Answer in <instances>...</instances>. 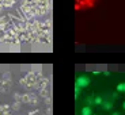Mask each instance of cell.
<instances>
[{"label":"cell","mask_w":125,"mask_h":115,"mask_svg":"<svg viewBox=\"0 0 125 115\" xmlns=\"http://www.w3.org/2000/svg\"><path fill=\"white\" fill-rule=\"evenodd\" d=\"M49 9V0H22L21 11L26 18L42 16Z\"/></svg>","instance_id":"6da1fadb"},{"label":"cell","mask_w":125,"mask_h":115,"mask_svg":"<svg viewBox=\"0 0 125 115\" xmlns=\"http://www.w3.org/2000/svg\"><path fill=\"white\" fill-rule=\"evenodd\" d=\"M88 84H90V79L86 77V76H80V77H78V80H76V87H79V88L87 87Z\"/></svg>","instance_id":"7a4b0ae2"},{"label":"cell","mask_w":125,"mask_h":115,"mask_svg":"<svg viewBox=\"0 0 125 115\" xmlns=\"http://www.w3.org/2000/svg\"><path fill=\"white\" fill-rule=\"evenodd\" d=\"M16 1H18V0H0V11H3V9H6V8L12 7Z\"/></svg>","instance_id":"3957f363"},{"label":"cell","mask_w":125,"mask_h":115,"mask_svg":"<svg viewBox=\"0 0 125 115\" xmlns=\"http://www.w3.org/2000/svg\"><path fill=\"white\" fill-rule=\"evenodd\" d=\"M82 115H91V108L90 107H84L82 110Z\"/></svg>","instance_id":"277c9868"},{"label":"cell","mask_w":125,"mask_h":115,"mask_svg":"<svg viewBox=\"0 0 125 115\" xmlns=\"http://www.w3.org/2000/svg\"><path fill=\"white\" fill-rule=\"evenodd\" d=\"M117 91L118 92H125V83H121V84L117 85Z\"/></svg>","instance_id":"5b68a950"},{"label":"cell","mask_w":125,"mask_h":115,"mask_svg":"<svg viewBox=\"0 0 125 115\" xmlns=\"http://www.w3.org/2000/svg\"><path fill=\"white\" fill-rule=\"evenodd\" d=\"M94 103H95V104H102V99H101V97H95V99H94Z\"/></svg>","instance_id":"8992f818"},{"label":"cell","mask_w":125,"mask_h":115,"mask_svg":"<svg viewBox=\"0 0 125 115\" xmlns=\"http://www.w3.org/2000/svg\"><path fill=\"white\" fill-rule=\"evenodd\" d=\"M103 107H105V108H110V107H112V103H105Z\"/></svg>","instance_id":"52a82bcc"},{"label":"cell","mask_w":125,"mask_h":115,"mask_svg":"<svg viewBox=\"0 0 125 115\" xmlns=\"http://www.w3.org/2000/svg\"><path fill=\"white\" fill-rule=\"evenodd\" d=\"M113 115H120L118 112H113Z\"/></svg>","instance_id":"ba28073f"},{"label":"cell","mask_w":125,"mask_h":115,"mask_svg":"<svg viewBox=\"0 0 125 115\" xmlns=\"http://www.w3.org/2000/svg\"><path fill=\"white\" fill-rule=\"evenodd\" d=\"M124 108H125V102H124Z\"/></svg>","instance_id":"9c48e42d"},{"label":"cell","mask_w":125,"mask_h":115,"mask_svg":"<svg viewBox=\"0 0 125 115\" xmlns=\"http://www.w3.org/2000/svg\"><path fill=\"white\" fill-rule=\"evenodd\" d=\"M93 1H94V0H93Z\"/></svg>","instance_id":"30bf717a"}]
</instances>
